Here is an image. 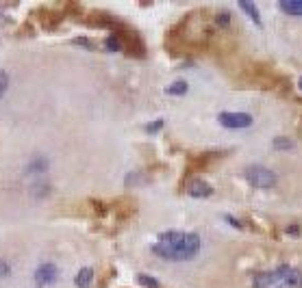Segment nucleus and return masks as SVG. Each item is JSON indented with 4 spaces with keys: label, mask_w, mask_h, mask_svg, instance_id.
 <instances>
[{
    "label": "nucleus",
    "mask_w": 302,
    "mask_h": 288,
    "mask_svg": "<svg viewBox=\"0 0 302 288\" xmlns=\"http://www.w3.org/2000/svg\"><path fill=\"white\" fill-rule=\"evenodd\" d=\"M104 46H107V50H111V52H120V50H122V42H120V37L113 35V32H111V35L107 37V42H104Z\"/></svg>",
    "instance_id": "obj_13"
},
{
    "label": "nucleus",
    "mask_w": 302,
    "mask_h": 288,
    "mask_svg": "<svg viewBox=\"0 0 302 288\" xmlns=\"http://www.w3.org/2000/svg\"><path fill=\"white\" fill-rule=\"evenodd\" d=\"M280 11L287 13V16H293V18H300L302 16V0H283V2L278 4Z\"/></svg>",
    "instance_id": "obj_9"
},
{
    "label": "nucleus",
    "mask_w": 302,
    "mask_h": 288,
    "mask_svg": "<svg viewBox=\"0 0 302 288\" xmlns=\"http://www.w3.org/2000/svg\"><path fill=\"white\" fill-rule=\"evenodd\" d=\"M218 120L224 128H233V130H241V128L252 126V115H246V113H222Z\"/></svg>",
    "instance_id": "obj_6"
},
{
    "label": "nucleus",
    "mask_w": 302,
    "mask_h": 288,
    "mask_svg": "<svg viewBox=\"0 0 302 288\" xmlns=\"http://www.w3.org/2000/svg\"><path fill=\"white\" fill-rule=\"evenodd\" d=\"M137 282H139L143 288H159V282L153 280L150 276H146V273H139V276H137Z\"/></svg>",
    "instance_id": "obj_14"
},
{
    "label": "nucleus",
    "mask_w": 302,
    "mask_h": 288,
    "mask_svg": "<svg viewBox=\"0 0 302 288\" xmlns=\"http://www.w3.org/2000/svg\"><path fill=\"white\" fill-rule=\"evenodd\" d=\"M35 18L44 30H55L57 26L63 22L65 16H63V11H55V9H50V6H42V9L35 11Z\"/></svg>",
    "instance_id": "obj_4"
},
{
    "label": "nucleus",
    "mask_w": 302,
    "mask_h": 288,
    "mask_svg": "<svg viewBox=\"0 0 302 288\" xmlns=\"http://www.w3.org/2000/svg\"><path fill=\"white\" fill-rule=\"evenodd\" d=\"M187 195H192V198H211L213 188H211V184H207V182H202V180H192L187 184Z\"/></svg>",
    "instance_id": "obj_7"
},
{
    "label": "nucleus",
    "mask_w": 302,
    "mask_h": 288,
    "mask_svg": "<svg viewBox=\"0 0 302 288\" xmlns=\"http://www.w3.org/2000/svg\"><path fill=\"white\" fill-rule=\"evenodd\" d=\"M239 9H241V11H246L248 16H250V18H252L257 24H261V16H259L257 6H254L252 2H239Z\"/></svg>",
    "instance_id": "obj_12"
},
{
    "label": "nucleus",
    "mask_w": 302,
    "mask_h": 288,
    "mask_svg": "<svg viewBox=\"0 0 302 288\" xmlns=\"http://www.w3.org/2000/svg\"><path fill=\"white\" fill-rule=\"evenodd\" d=\"M228 24H231V13L220 11L218 16H215V26H222V28H224V26H228Z\"/></svg>",
    "instance_id": "obj_15"
},
{
    "label": "nucleus",
    "mask_w": 302,
    "mask_h": 288,
    "mask_svg": "<svg viewBox=\"0 0 302 288\" xmlns=\"http://www.w3.org/2000/svg\"><path fill=\"white\" fill-rule=\"evenodd\" d=\"M11 276V264L7 260H0V278H9Z\"/></svg>",
    "instance_id": "obj_17"
},
{
    "label": "nucleus",
    "mask_w": 302,
    "mask_h": 288,
    "mask_svg": "<svg viewBox=\"0 0 302 288\" xmlns=\"http://www.w3.org/2000/svg\"><path fill=\"white\" fill-rule=\"evenodd\" d=\"M161 128H163V120H157L155 124H150V126H148L146 130H148L150 134H153V132H157V130H161Z\"/></svg>",
    "instance_id": "obj_19"
},
{
    "label": "nucleus",
    "mask_w": 302,
    "mask_h": 288,
    "mask_svg": "<svg viewBox=\"0 0 302 288\" xmlns=\"http://www.w3.org/2000/svg\"><path fill=\"white\" fill-rule=\"evenodd\" d=\"M48 167H50V162L46 156H35V158H31L29 160V165H26V174H31V176H42L48 172Z\"/></svg>",
    "instance_id": "obj_8"
},
{
    "label": "nucleus",
    "mask_w": 302,
    "mask_h": 288,
    "mask_svg": "<svg viewBox=\"0 0 302 288\" xmlns=\"http://www.w3.org/2000/svg\"><path fill=\"white\" fill-rule=\"evenodd\" d=\"M274 148H276V150H291L293 148V143L291 141H283V139H276V141H274Z\"/></svg>",
    "instance_id": "obj_18"
},
{
    "label": "nucleus",
    "mask_w": 302,
    "mask_h": 288,
    "mask_svg": "<svg viewBox=\"0 0 302 288\" xmlns=\"http://www.w3.org/2000/svg\"><path fill=\"white\" fill-rule=\"evenodd\" d=\"M226 221H228V224H231V226H235V228H241V224H239V221H237V219H233V217H226Z\"/></svg>",
    "instance_id": "obj_21"
},
{
    "label": "nucleus",
    "mask_w": 302,
    "mask_h": 288,
    "mask_svg": "<svg viewBox=\"0 0 302 288\" xmlns=\"http://www.w3.org/2000/svg\"><path fill=\"white\" fill-rule=\"evenodd\" d=\"M74 282H76L78 288H89L91 284H94V271H91V269H81Z\"/></svg>",
    "instance_id": "obj_10"
},
{
    "label": "nucleus",
    "mask_w": 302,
    "mask_h": 288,
    "mask_svg": "<svg viewBox=\"0 0 302 288\" xmlns=\"http://www.w3.org/2000/svg\"><path fill=\"white\" fill-rule=\"evenodd\" d=\"M202 240L194 232H163L153 245V254L168 262H187L200 254Z\"/></svg>",
    "instance_id": "obj_1"
},
{
    "label": "nucleus",
    "mask_w": 302,
    "mask_h": 288,
    "mask_svg": "<svg viewBox=\"0 0 302 288\" xmlns=\"http://www.w3.org/2000/svg\"><path fill=\"white\" fill-rule=\"evenodd\" d=\"M7 87H9V76H7L5 72H0V98L5 96V91H7Z\"/></svg>",
    "instance_id": "obj_16"
},
{
    "label": "nucleus",
    "mask_w": 302,
    "mask_h": 288,
    "mask_svg": "<svg viewBox=\"0 0 302 288\" xmlns=\"http://www.w3.org/2000/svg\"><path fill=\"white\" fill-rule=\"evenodd\" d=\"M246 178H248V182L254 186V188H274L276 186V182H278V178H276V174L272 172V169H267V167H263V165H252V167H248L246 169Z\"/></svg>",
    "instance_id": "obj_3"
},
{
    "label": "nucleus",
    "mask_w": 302,
    "mask_h": 288,
    "mask_svg": "<svg viewBox=\"0 0 302 288\" xmlns=\"http://www.w3.org/2000/svg\"><path fill=\"white\" fill-rule=\"evenodd\" d=\"M57 278H59V269H57V264H52V262H44V264H39L37 266V271H35V284L39 288H48L57 282Z\"/></svg>",
    "instance_id": "obj_5"
},
{
    "label": "nucleus",
    "mask_w": 302,
    "mask_h": 288,
    "mask_svg": "<svg viewBox=\"0 0 302 288\" xmlns=\"http://www.w3.org/2000/svg\"><path fill=\"white\" fill-rule=\"evenodd\" d=\"M298 84H300V89H302V78H300V80H298Z\"/></svg>",
    "instance_id": "obj_22"
},
{
    "label": "nucleus",
    "mask_w": 302,
    "mask_h": 288,
    "mask_svg": "<svg viewBox=\"0 0 302 288\" xmlns=\"http://www.w3.org/2000/svg\"><path fill=\"white\" fill-rule=\"evenodd\" d=\"M166 91L170 96H183V94H187V82L185 80H176V82L170 84Z\"/></svg>",
    "instance_id": "obj_11"
},
{
    "label": "nucleus",
    "mask_w": 302,
    "mask_h": 288,
    "mask_svg": "<svg viewBox=\"0 0 302 288\" xmlns=\"http://www.w3.org/2000/svg\"><path fill=\"white\" fill-rule=\"evenodd\" d=\"M252 288H302V271L291 264L261 271L252 278Z\"/></svg>",
    "instance_id": "obj_2"
},
{
    "label": "nucleus",
    "mask_w": 302,
    "mask_h": 288,
    "mask_svg": "<svg viewBox=\"0 0 302 288\" xmlns=\"http://www.w3.org/2000/svg\"><path fill=\"white\" fill-rule=\"evenodd\" d=\"M74 44H76V46H83V48H89V50H94V44H91L89 39H76Z\"/></svg>",
    "instance_id": "obj_20"
}]
</instances>
